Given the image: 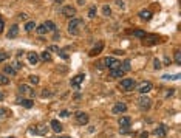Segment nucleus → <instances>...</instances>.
<instances>
[{"instance_id": "obj_7", "label": "nucleus", "mask_w": 181, "mask_h": 138, "mask_svg": "<svg viewBox=\"0 0 181 138\" xmlns=\"http://www.w3.org/2000/svg\"><path fill=\"white\" fill-rule=\"evenodd\" d=\"M62 14L65 16V17H74V14H76V8H73V6H68V5H67V6H64L62 8Z\"/></svg>"}, {"instance_id": "obj_5", "label": "nucleus", "mask_w": 181, "mask_h": 138, "mask_svg": "<svg viewBox=\"0 0 181 138\" xmlns=\"http://www.w3.org/2000/svg\"><path fill=\"white\" fill-rule=\"evenodd\" d=\"M33 134H39V135H47V132H48V127L45 124H37L34 126V127H31L30 129Z\"/></svg>"}, {"instance_id": "obj_32", "label": "nucleus", "mask_w": 181, "mask_h": 138, "mask_svg": "<svg viewBox=\"0 0 181 138\" xmlns=\"http://www.w3.org/2000/svg\"><path fill=\"white\" fill-rule=\"evenodd\" d=\"M95 16H96V6H91V9L88 11V17H95Z\"/></svg>"}, {"instance_id": "obj_30", "label": "nucleus", "mask_w": 181, "mask_h": 138, "mask_svg": "<svg viewBox=\"0 0 181 138\" xmlns=\"http://www.w3.org/2000/svg\"><path fill=\"white\" fill-rule=\"evenodd\" d=\"M9 82V79L6 78V76H3V75H0V85H6Z\"/></svg>"}, {"instance_id": "obj_15", "label": "nucleus", "mask_w": 181, "mask_h": 138, "mask_svg": "<svg viewBox=\"0 0 181 138\" xmlns=\"http://www.w3.org/2000/svg\"><path fill=\"white\" fill-rule=\"evenodd\" d=\"M139 17H141L142 20H150V19H152V11H149V9L139 11Z\"/></svg>"}, {"instance_id": "obj_41", "label": "nucleus", "mask_w": 181, "mask_h": 138, "mask_svg": "<svg viewBox=\"0 0 181 138\" xmlns=\"http://www.w3.org/2000/svg\"><path fill=\"white\" fill-rule=\"evenodd\" d=\"M60 115H62V117H68V112H65V110H64V112H60Z\"/></svg>"}, {"instance_id": "obj_4", "label": "nucleus", "mask_w": 181, "mask_h": 138, "mask_svg": "<svg viewBox=\"0 0 181 138\" xmlns=\"http://www.w3.org/2000/svg\"><path fill=\"white\" fill-rule=\"evenodd\" d=\"M104 64L108 67V70H116V68H121V62L115 58H105Z\"/></svg>"}, {"instance_id": "obj_11", "label": "nucleus", "mask_w": 181, "mask_h": 138, "mask_svg": "<svg viewBox=\"0 0 181 138\" xmlns=\"http://www.w3.org/2000/svg\"><path fill=\"white\" fill-rule=\"evenodd\" d=\"M84 79H85V76L84 75H76L73 79H71V85H74V87H79L82 82H84Z\"/></svg>"}, {"instance_id": "obj_25", "label": "nucleus", "mask_w": 181, "mask_h": 138, "mask_svg": "<svg viewBox=\"0 0 181 138\" xmlns=\"http://www.w3.org/2000/svg\"><path fill=\"white\" fill-rule=\"evenodd\" d=\"M121 70H124V71H130V60H124V64L121 65Z\"/></svg>"}, {"instance_id": "obj_17", "label": "nucleus", "mask_w": 181, "mask_h": 138, "mask_svg": "<svg viewBox=\"0 0 181 138\" xmlns=\"http://www.w3.org/2000/svg\"><path fill=\"white\" fill-rule=\"evenodd\" d=\"M124 73H125L124 70L116 68V70H112V71H110V76H112V78H122V76H124Z\"/></svg>"}, {"instance_id": "obj_44", "label": "nucleus", "mask_w": 181, "mask_h": 138, "mask_svg": "<svg viewBox=\"0 0 181 138\" xmlns=\"http://www.w3.org/2000/svg\"><path fill=\"white\" fill-rule=\"evenodd\" d=\"M59 138H71V137H59Z\"/></svg>"}, {"instance_id": "obj_27", "label": "nucleus", "mask_w": 181, "mask_h": 138, "mask_svg": "<svg viewBox=\"0 0 181 138\" xmlns=\"http://www.w3.org/2000/svg\"><path fill=\"white\" fill-rule=\"evenodd\" d=\"M133 34H135L136 37H139V39H142V37L146 36V33L142 31V30H135V31H133Z\"/></svg>"}, {"instance_id": "obj_29", "label": "nucleus", "mask_w": 181, "mask_h": 138, "mask_svg": "<svg viewBox=\"0 0 181 138\" xmlns=\"http://www.w3.org/2000/svg\"><path fill=\"white\" fill-rule=\"evenodd\" d=\"M30 82H31V84H39V76H34V75H31L30 76Z\"/></svg>"}, {"instance_id": "obj_22", "label": "nucleus", "mask_w": 181, "mask_h": 138, "mask_svg": "<svg viewBox=\"0 0 181 138\" xmlns=\"http://www.w3.org/2000/svg\"><path fill=\"white\" fill-rule=\"evenodd\" d=\"M43 26H45V30H47V31H56V25H54L51 20H45Z\"/></svg>"}, {"instance_id": "obj_37", "label": "nucleus", "mask_w": 181, "mask_h": 138, "mask_svg": "<svg viewBox=\"0 0 181 138\" xmlns=\"http://www.w3.org/2000/svg\"><path fill=\"white\" fill-rule=\"evenodd\" d=\"M3 28H5V23H3V19L0 17V33L3 31Z\"/></svg>"}, {"instance_id": "obj_13", "label": "nucleus", "mask_w": 181, "mask_h": 138, "mask_svg": "<svg viewBox=\"0 0 181 138\" xmlns=\"http://www.w3.org/2000/svg\"><path fill=\"white\" fill-rule=\"evenodd\" d=\"M102 50H104V42H98V45L90 51V56H98V54H99Z\"/></svg>"}, {"instance_id": "obj_18", "label": "nucleus", "mask_w": 181, "mask_h": 138, "mask_svg": "<svg viewBox=\"0 0 181 138\" xmlns=\"http://www.w3.org/2000/svg\"><path fill=\"white\" fill-rule=\"evenodd\" d=\"M166 132H167V129L164 127V126H158V127L155 129V132H153V134H155L156 137H164V135H166Z\"/></svg>"}, {"instance_id": "obj_6", "label": "nucleus", "mask_w": 181, "mask_h": 138, "mask_svg": "<svg viewBox=\"0 0 181 138\" xmlns=\"http://www.w3.org/2000/svg\"><path fill=\"white\" fill-rule=\"evenodd\" d=\"M19 90L22 92V93H23V95H26V96H28L30 99L31 98H34V95H36V93H34V90H33L31 89V87H28V85H19Z\"/></svg>"}, {"instance_id": "obj_45", "label": "nucleus", "mask_w": 181, "mask_h": 138, "mask_svg": "<svg viewBox=\"0 0 181 138\" xmlns=\"http://www.w3.org/2000/svg\"><path fill=\"white\" fill-rule=\"evenodd\" d=\"M9 138H14V137H9Z\"/></svg>"}, {"instance_id": "obj_42", "label": "nucleus", "mask_w": 181, "mask_h": 138, "mask_svg": "<svg viewBox=\"0 0 181 138\" xmlns=\"http://www.w3.org/2000/svg\"><path fill=\"white\" fill-rule=\"evenodd\" d=\"M3 98H5V96H3V93H0V101H3Z\"/></svg>"}, {"instance_id": "obj_28", "label": "nucleus", "mask_w": 181, "mask_h": 138, "mask_svg": "<svg viewBox=\"0 0 181 138\" xmlns=\"http://www.w3.org/2000/svg\"><path fill=\"white\" fill-rule=\"evenodd\" d=\"M0 117H11V112L8 109H0Z\"/></svg>"}, {"instance_id": "obj_43", "label": "nucleus", "mask_w": 181, "mask_h": 138, "mask_svg": "<svg viewBox=\"0 0 181 138\" xmlns=\"http://www.w3.org/2000/svg\"><path fill=\"white\" fill-rule=\"evenodd\" d=\"M54 2H56V3H62L64 0H54Z\"/></svg>"}, {"instance_id": "obj_33", "label": "nucleus", "mask_w": 181, "mask_h": 138, "mask_svg": "<svg viewBox=\"0 0 181 138\" xmlns=\"http://www.w3.org/2000/svg\"><path fill=\"white\" fill-rule=\"evenodd\" d=\"M37 33H39V34H45V33H47V30H45V26H43V25H40V26H37Z\"/></svg>"}, {"instance_id": "obj_8", "label": "nucleus", "mask_w": 181, "mask_h": 138, "mask_svg": "<svg viewBox=\"0 0 181 138\" xmlns=\"http://www.w3.org/2000/svg\"><path fill=\"white\" fill-rule=\"evenodd\" d=\"M138 104H139L141 109H150L152 101H150V98H147V96H141L139 101H138Z\"/></svg>"}, {"instance_id": "obj_10", "label": "nucleus", "mask_w": 181, "mask_h": 138, "mask_svg": "<svg viewBox=\"0 0 181 138\" xmlns=\"http://www.w3.org/2000/svg\"><path fill=\"white\" fill-rule=\"evenodd\" d=\"M112 110H113V113H124L125 110H127V106H125L124 102H116Z\"/></svg>"}, {"instance_id": "obj_14", "label": "nucleus", "mask_w": 181, "mask_h": 138, "mask_svg": "<svg viewBox=\"0 0 181 138\" xmlns=\"http://www.w3.org/2000/svg\"><path fill=\"white\" fill-rule=\"evenodd\" d=\"M138 90H139L141 95H146V93H149L152 90V84H150V82H144V84H142Z\"/></svg>"}, {"instance_id": "obj_2", "label": "nucleus", "mask_w": 181, "mask_h": 138, "mask_svg": "<svg viewBox=\"0 0 181 138\" xmlns=\"http://www.w3.org/2000/svg\"><path fill=\"white\" fill-rule=\"evenodd\" d=\"M119 87L122 90H132V89H135V87H136V82L133 79H130V78H125V79H121Z\"/></svg>"}, {"instance_id": "obj_36", "label": "nucleus", "mask_w": 181, "mask_h": 138, "mask_svg": "<svg viewBox=\"0 0 181 138\" xmlns=\"http://www.w3.org/2000/svg\"><path fill=\"white\" fill-rule=\"evenodd\" d=\"M153 65H155V68L158 70V68L161 67V62H160V60H158V59H155V62H153Z\"/></svg>"}, {"instance_id": "obj_40", "label": "nucleus", "mask_w": 181, "mask_h": 138, "mask_svg": "<svg viewBox=\"0 0 181 138\" xmlns=\"http://www.w3.org/2000/svg\"><path fill=\"white\" fill-rule=\"evenodd\" d=\"M147 135H149V134H147V132H142V135H141L139 138H147Z\"/></svg>"}, {"instance_id": "obj_3", "label": "nucleus", "mask_w": 181, "mask_h": 138, "mask_svg": "<svg viewBox=\"0 0 181 138\" xmlns=\"http://www.w3.org/2000/svg\"><path fill=\"white\" fill-rule=\"evenodd\" d=\"M156 42H158V36L156 34H146L144 37H142V43H144L146 47H153Z\"/></svg>"}, {"instance_id": "obj_39", "label": "nucleus", "mask_w": 181, "mask_h": 138, "mask_svg": "<svg viewBox=\"0 0 181 138\" xmlns=\"http://www.w3.org/2000/svg\"><path fill=\"white\" fill-rule=\"evenodd\" d=\"M42 95L47 98V96H50V92H48V90H43V92H42Z\"/></svg>"}, {"instance_id": "obj_35", "label": "nucleus", "mask_w": 181, "mask_h": 138, "mask_svg": "<svg viewBox=\"0 0 181 138\" xmlns=\"http://www.w3.org/2000/svg\"><path fill=\"white\" fill-rule=\"evenodd\" d=\"M104 14H105V16H110L112 14V9H110V6H107V5H105V6H104Z\"/></svg>"}, {"instance_id": "obj_20", "label": "nucleus", "mask_w": 181, "mask_h": 138, "mask_svg": "<svg viewBox=\"0 0 181 138\" xmlns=\"http://www.w3.org/2000/svg\"><path fill=\"white\" fill-rule=\"evenodd\" d=\"M39 54H37V53H28V60H30V62L31 64H37V62H39Z\"/></svg>"}, {"instance_id": "obj_9", "label": "nucleus", "mask_w": 181, "mask_h": 138, "mask_svg": "<svg viewBox=\"0 0 181 138\" xmlns=\"http://www.w3.org/2000/svg\"><path fill=\"white\" fill-rule=\"evenodd\" d=\"M76 120H78L79 124H87L88 123V115L84 113V112H78L76 113Z\"/></svg>"}, {"instance_id": "obj_38", "label": "nucleus", "mask_w": 181, "mask_h": 138, "mask_svg": "<svg viewBox=\"0 0 181 138\" xmlns=\"http://www.w3.org/2000/svg\"><path fill=\"white\" fill-rule=\"evenodd\" d=\"M121 134H129V127H121Z\"/></svg>"}, {"instance_id": "obj_16", "label": "nucleus", "mask_w": 181, "mask_h": 138, "mask_svg": "<svg viewBox=\"0 0 181 138\" xmlns=\"http://www.w3.org/2000/svg\"><path fill=\"white\" fill-rule=\"evenodd\" d=\"M119 127H130V118L129 117H121L119 118Z\"/></svg>"}, {"instance_id": "obj_12", "label": "nucleus", "mask_w": 181, "mask_h": 138, "mask_svg": "<svg viewBox=\"0 0 181 138\" xmlns=\"http://www.w3.org/2000/svg\"><path fill=\"white\" fill-rule=\"evenodd\" d=\"M17 34H19V26L17 25H13L9 28V33L6 34V37H8V39H14V37H17Z\"/></svg>"}, {"instance_id": "obj_19", "label": "nucleus", "mask_w": 181, "mask_h": 138, "mask_svg": "<svg viewBox=\"0 0 181 138\" xmlns=\"http://www.w3.org/2000/svg\"><path fill=\"white\" fill-rule=\"evenodd\" d=\"M51 129H53L54 132H57V134H59V132L62 130V124H60L57 120H53V121H51Z\"/></svg>"}, {"instance_id": "obj_21", "label": "nucleus", "mask_w": 181, "mask_h": 138, "mask_svg": "<svg viewBox=\"0 0 181 138\" xmlns=\"http://www.w3.org/2000/svg\"><path fill=\"white\" fill-rule=\"evenodd\" d=\"M19 102H20L23 107H26V109H31L33 106H34V102H33V99H19Z\"/></svg>"}, {"instance_id": "obj_31", "label": "nucleus", "mask_w": 181, "mask_h": 138, "mask_svg": "<svg viewBox=\"0 0 181 138\" xmlns=\"http://www.w3.org/2000/svg\"><path fill=\"white\" fill-rule=\"evenodd\" d=\"M175 62L181 64V54H180V50H175Z\"/></svg>"}, {"instance_id": "obj_24", "label": "nucleus", "mask_w": 181, "mask_h": 138, "mask_svg": "<svg viewBox=\"0 0 181 138\" xmlns=\"http://www.w3.org/2000/svg\"><path fill=\"white\" fill-rule=\"evenodd\" d=\"M34 28H36V22H28V23L25 25V30L26 31H33Z\"/></svg>"}, {"instance_id": "obj_26", "label": "nucleus", "mask_w": 181, "mask_h": 138, "mask_svg": "<svg viewBox=\"0 0 181 138\" xmlns=\"http://www.w3.org/2000/svg\"><path fill=\"white\" fill-rule=\"evenodd\" d=\"M40 58H42L43 60H47V62H51V56H50V53H47V51H43V53L40 54Z\"/></svg>"}, {"instance_id": "obj_23", "label": "nucleus", "mask_w": 181, "mask_h": 138, "mask_svg": "<svg viewBox=\"0 0 181 138\" xmlns=\"http://www.w3.org/2000/svg\"><path fill=\"white\" fill-rule=\"evenodd\" d=\"M3 73L5 75H9V76H14L16 75V70H14V67H11V65H6V67L3 68Z\"/></svg>"}, {"instance_id": "obj_1", "label": "nucleus", "mask_w": 181, "mask_h": 138, "mask_svg": "<svg viewBox=\"0 0 181 138\" xmlns=\"http://www.w3.org/2000/svg\"><path fill=\"white\" fill-rule=\"evenodd\" d=\"M82 26V20L78 19V17H73L70 20V23H68V31H70V34H79V28Z\"/></svg>"}, {"instance_id": "obj_34", "label": "nucleus", "mask_w": 181, "mask_h": 138, "mask_svg": "<svg viewBox=\"0 0 181 138\" xmlns=\"http://www.w3.org/2000/svg\"><path fill=\"white\" fill-rule=\"evenodd\" d=\"M5 59H8V53H5V51H0V62H3Z\"/></svg>"}]
</instances>
